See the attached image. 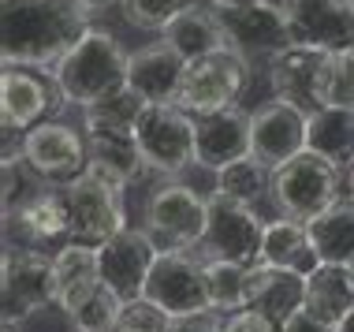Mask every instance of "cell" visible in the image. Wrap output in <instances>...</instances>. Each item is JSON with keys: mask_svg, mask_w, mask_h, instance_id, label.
I'll return each instance as SVG.
<instances>
[{"mask_svg": "<svg viewBox=\"0 0 354 332\" xmlns=\"http://www.w3.org/2000/svg\"><path fill=\"white\" fill-rule=\"evenodd\" d=\"M82 0H37L23 8H0V56L4 68L53 71L71 45L90 30Z\"/></svg>", "mask_w": 354, "mask_h": 332, "instance_id": "cell-1", "label": "cell"}, {"mask_svg": "<svg viewBox=\"0 0 354 332\" xmlns=\"http://www.w3.org/2000/svg\"><path fill=\"white\" fill-rule=\"evenodd\" d=\"M127 64L131 53L101 26H90L79 42L71 45V53L49 71L56 86L64 90L68 105H93V101L109 98L127 86Z\"/></svg>", "mask_w": 354, "mask_h": 332, "instance_id": "cell-2", "label": "cell"}, {"mask_svg": "<svg viewBox=\"0 0 354 332\" xmlns=\"http://www.w3.org/2000/svg\"><path fill=\"white\" fill-rule=\"evenodd\" d=\"M60 187H64V205H68L71 243L104 246L112 235H120L127 228V210H123L127 183L104 172L101 165H86L82 176H75Z\"/></svg>", "mask_w": 354, "mask_h": 332, "instance_id": "cell-3", "label": "cell"}, {"mask_svg": "<svg viewBox=\"0 0 354 332\" xmlns=\"http://www.w3.org/2000/svg\"><path fill=\"white\" fill-rule=\"evenodd\" d=\"M209 216H205V235L194 246L202 261H232V265H257L261 261V239H265V221L257 216L254 205L227 198L224 191H213L205 198Z\"/></svg>", "mask_w": 354, "mask_h": 332, "instance_id": "cell-4", "label": "cell"}, {"mask_svg": "<svg viewBox=\"0 0 354 332\" xmlns=\"http://www.w3.org/2000/svg\"><path fill=\"white\" fill-rule=\"evenodd\" d=\"M339 183H343L339 168L306 149V154L291 157L287 165H280L272 172V194L269 198H272V205H276L280 216L310 224L313 216L332 210V205L343 198Z\"/></svg>", "mask_w": 354, "mask_h": 332, "instance_id": "cell-5", "label": "cell"}, {"mask_svg": "<svg viewBox=\"0 0 354 332\" xmlns=\"http://www.w3.org/2000/svg\"><path fill=\"white\" fill-rule=\"evenodd\" d=\"M246 82H250V60L239 49H224L202 60H190L179 82L176 109L190 112V116H209V112L239 105Z\"/></svg>", "mask_w": 354, "mask_h": 332, "instance_id": "cell-6", "label": "cell"}, {"mask_svg": "<svg viewBox=\"0 0 354 332\" xmlns=\"http://www.w3.org/2000/svg\"><path fill=\"white\" fill-rule=\"evenodd\" d=\"M142 299L153 302L157 310H165L171 321L209 314L213 302H209L205 261L194 250H160Z\"/></svg>", "mask_w": 354, "mask_h": 332, "instance_id": "cell-7", "label": "cell"}, {"mask_svg": "<svg viewBox=\"0 0 354 332\" xmlns=\"http://www.w3.org/2000/svg\"><path fill=\"white\" fill-rule=\"evenodd\" d=\"M209 205L205 198L187 183H157L146 198V232L160 250H194L205 235Z\"/></svg>", "mask_w": 354, "mask_h": 332, "instance_id": "cell-8", "label": "cell"}, {"mask_svg": "<svg viewBox=\"0 0 354 332\" xmlns=\"http://www.w3.org/2000/svg\"><path fill=\"white\" fill-rule=\"evenodd\" d=\"M8 224V243L26 246V250L56 254L71 243V224H68V205H64V187L60 183H37L34 191L19 198V205L4 210Z\"/></svg>", "mask_w": 354, "mask_h": 332, "instance_id": "cell-9", "label": "cell"}, {"mask_svg": "<svg viewBox=\"0 0 354 332\" xmlns=\"http://www.w3.org/2000/svg\"><path fill=\"white\" fill-rule=\"evenodd\" d=\"M135 138L146 172L171 179L194 165V116L176 105H146Z\"/></svg>", "mask_w": 354, "mask_h": 332, "instance_id": "cell-10", "label": "cell"}, {"mask_svg": "<svg viewBox=\"0 0 354 332\" xmlns=\"http://www.w3.org/2000/svg\"><path fill=\"white\" fill-rule=\"evenodd\" d=\"M0 299H4L8 321H26L45 306H56V277L53 254L26 250V246L4 243V265H0Z\"/></svg>", "mask_w": 354, "mask_h": 332, "instance_id": "cell-11", "label": "cell"}, {"mask_svg": "<svg viewBox=\"0 0 354 332\" xmlns=\"http://www.w3.org/2000/svg\"><path fill=\"white\" fill-rule=\"evenodd\" d=\"M68 98L56 86V79L49 71H34V68H4L0 75V127L12 131H30L37 123H45L56 116Z\"/></svg>", "mask_w": 354, "mask_h": 332, "instance_id": "cell-12", "label": "cell"}, {"mask_svg": "<svg viewBox=\"0 0 354 332\" xmlns=\"http://www.w3.org/2000/svg\"><path fill=\"white\" fill-rule=\"evenodd\" d=\"M23 160L45 183H68L90 165V142L68 123L45 120L23 135Z\"/></svg>", "mask_w": 354, "mask_h": 332, "instance_id": "cell-13", "label": "cell"}, {"mask_svg": "<svg viewBox=\"0 0 354 332\" xmlns=\"http://www.w3.org/2000/svg\"><path fill=\"white\" fill-rule=\"evenodd\" d=\"M283 8L291 42L321 53L354 49V4L351 0H272Z\"/></svg>", "mask_w": 354, "mask_h": 332, "instance_id": "cell-14", "label": "cell"}, {"mask_svg": "<svg viewBox=\"0 0 354 332\" xmlns=\"http://www.w3.org/2000/svg\"><path fill=\"white\" fill-rule=\"evenodd\" d=\"M160 246L153 243L146 228H123L112 235L104 246H97V265H101V284H109L123 302H138L146 291V280L153 273Z\"/></svg>", "mask_w": 354, "mask_h": 332, "instance_id": "cell-15", "label": "cell"}, {"mask_svg": "<svg viewBox=\"0 0 354 332\" xmlns=\"http://www.w3.org/2000/svg\"><path fill=\"white\" fill-rule=\"evenodd\" d=\"M306 127H310V116L302 109L276 98L265 101L261 109L250 112V157L276 172L291 157L306 154Z\"/></svg>", "mask_w": 354, "mask_h": 332, "instance_id": "cell-16", "label": "cell"}, {"mask_svg": "<svg viewBox=\"0 0 354 332\" xmlns=\"http://www.w3.org/2000/svg\"><path fill=\"white\" fill-rule=\"evenodd\" d=\"M250 157V112L239 105L194 116V165L220 172V168L235 165V160Z\"/></svg>", "mask_w": 354, "mask_h": 332, "instance_id": "cell-17", "label": "cell"}, {"mask_svg": "<svg viewBox=\"0 0 354 332\" xmlns=\"http://www.w3.org/2000/svg\"><path fill=\"white\" fill-rule=\"evenodd\" d=\"M324 60L328 53L306 49V45H291V49L276 53L269 60V86L276 101L302 109L306 116H313L321 105V79H324Z\"/></svg>", "mask_w": 354, "mask_h": 332, "instance_id": "cell-18", "label": "cell"}, {"mask_svg": "<svg viewBox=\"0 0 354 332\" xmlns=\"http://www.w3.org/2000/svg\"><path fill=\"white\" fill-rule=\"evenodd\" d=\"M224 15V26L232 34L235 49L250 60V56H272L291 49V26H287V15L280 4L272 0H257L250 8H235V12H220Z\"/></svg>", "mask_w": 354, "mask_h": 332, "instance_id": "cell-19", "label": "cell"}, {"mask_svg": "<svg viewBox=\"0 0 354 332\" xmlns=\"http://www.w3.org/2000/svg\"><path fill=\"white\" fill-rule=\"evenodd\" d=\"M183 71H187L183 56L171 49L168 42H153L146 49L131 53L127 86L135 90L146 105H176Z\"/></svg>", "mask_w": 354, "mask_h": 332, "instance_id": "cell-20", "label": "cell"}, {"mask_svg": "<svg viewBox=\"0 0 354 332\" xmlns=\"http://www.w3.org/2000/svg\"><path fill=\"white\" fill-rule=\"evenodd\" d=\"M160 34H165L160 42H168L187 64L213 56V53H224V49H235L232 34L224 26V15L216 8H202V4H190L187 12H179Z\"/></svg>", "mask_w": 354, "mask_h": 332, "instance_id": "cell-21", "label": "cell"}, {"mask_svg": "<svg viewBox=\"0 0 354 332\" xmlns=\"http://www.w3.org/2000/svg\"><path fill=\"white\" fill-rule=\"evenodd\" d=\"M261 265H272V269H287V273H299V277H310V273L321 265V258H317V250H313V243H310L306 224L302 221H287V216L265 221Z\"/></svg>", "mask_w": 354, "mask_h": 332, "instance_id": "cell-22", "label": "cell"}, {"mask_svg": "<svg viewBox=\"0 0 354 332\" xmlns=\"http://www.w3.org/2000/svg\"><path fill=\"white\" fill-rule=\"evenodd\" d=\"M302 310H310L317 321L339 329L347 314L354 310V284H351V269L347 265H317L306 277V299Z\"/></svg>", "mask_w": 354, "mask_h": 332, "instance_id": "cell-23", "label": "cell"}, {"mask_svg": "<svg viewBox=\"0 0 354 332\" xmlns=\"http://www.w3.org/2000/svg\"><path fill=\"white\" fill-rule=\"evenodd\" d=\"M246 299H250V306L265 310L276 325H283L295 310H302L306 277L257 261V265H250V288H246Z\"/></svg>", "mask_w": 354, "mask_h": 332, "instance_id": "cell-24", "label": "cell"}, {"mask_svg": "<svg viewBox=\"0 0 354 332\" xmlns=\"http://www.w3.org/2000/svg\"><path fill=\"white\" fill-rule=\"evenodd\" d=\"M53 277H56V306L68 314L101 284L97 246L68 243L64 250L53 254Z\"/></svg>", "mask_w": 354, "mask_h": 332, "instance_id": "cell-25", "label": "cell"}, {"mask_svg": "<svg viewBox=\"0 0 354 332\" xmlns=\"http://www.w3.org/2000/svg\"><path fill=\"white\" fill-rule=\"evenodd\" d=\"M306 149L321 160L336 165L339 172L354 168V112L343 109H317L306 127Z\"/></svg>", "mask_w": 354, "mask_h": 332, "instance_id": "cell-26", "label": "cell"}, {"mask_svg": "<svg viewBox=\"0 0 354 332\" xmlns=\"http://www.w3.org/2000/svg\"><path fill=\"white\" fill-rule=\"evenodd\" d=\"M310 243L317 250L321 265H351L354 261V198L343 194L332 210L313 216L306 224Z\"/></svg>", "mask_w": 354, "mask_h": 332, "instance_id": "cell-27", "label": "cell"}, {"mask_svg": "<svg viewBox=\"0 0 354 332\" xmlns=\"http://www.w3.org/2000/svg\"><path fill=\"white\" fill-rule=\"evenodd\" d=\"M86 142H90V165H101L123 183H135L146 172L135 131H97V135H86Z\"/></svg>", "mask_w": 354, "mask_h": 332, "instance_id": "cell-28", "label": "cell"}, {"mask_svg": "<svg viewBox=\"0 0 354 332\" xmlns=\"http://www.w3.org/2000/svg\"><path fill=\"white\" fill-rule=\"evenodd\" d=\"M142 112H146V101L138 98L131 86H123L109 98L93 101V105L82 109V135H97V131H135Z\"/></svg>", "mask_w": 354, "mask_h": 332, "instance_id": "cell-29", "label": "cell"}, {"mask_svg": "<svg viewBox=\"0 0 354 332\" xmlns=\"http://www.w3.org/2000/svg\"><path fill=\"white\" fill-rule=\"evenodd\" d=\"M205 284H209V302L216 314H235L246 310V288H250V269L246 265H232V261H205Z\"/></svg>", "mask_w": 354, "mask_h": 332, "instance_id": "cell-30", "label": "cell"}, {"mask_svg": "<svg viewBox=\"0 0 354 332\" xmlns=\"http://www.w3.org/2000/svg\"><path fill=\"white\" fill-rule=\"evenodd\" d=\"M216 191L254 205V202H261L265 194H272V168L261 165L257 157H243V160H235V165H227L216 172Z\"/></svg>", "mask_w": 354, "mask_h": 332, "instance_id": "cell-31", "label": "cell"}, {"mask_svg": "<svg viewBox=\"0 0 354 332\" xmlns=\"http://www.w3.org/2000/svg\"><path fill=\"white\" fill-rule=\"evenodd\" d=\"M123 302L109 284H97V288L86 295L75 310H68V321L75 332H116L120 317H123Z\"/></svg>", "mask_w": 354, "mask_h": 332, "instance_id": "cell-32", "label": "cell"}, {"mask_svg": "<svg viewBox=\"0 0 354 332\" xmlns=\"http://www.w3.org/2000/svg\"><path fill=\"white\" fill-rule=\"evenodd\" d=\"M321 105L354 112V49L328 53L324 79H321Z\"/></svg>", "mask_w": 354, "mask_h": 332, "instance_id": "cell-33", "label": "cell"}, {"mask_svg": "<svg viewBox=\"0 0 354 332\" xmlns=\"http://www.w3.org/2000/svg\"><path fill=\"white\" fill-rule=\"evenodd\" d=\"M190 0H120V12L131 26L142 30H165L179 12H187Z\"/></svg>", "mask_w": 354, "mask_h": 332, "instance_id": "cell-34", "label": "cell"}, {"mask_svg": "<svg viewBox=\"0 0 354 332\" xmlns=\"http://www.w3.org/2000/svg\"><path fill=\"white\" fill-rule=\"evenodd\" d=\"M171 321L165 310H157L153 302L146 299H138V302H127L123 306V317H120V325L116 332H171Z\"/></svg>", "mask_w": 354, "mask_h": 332, "instance_id": "cell-35", "label": "cell"}, {"mask_svg": "<svg viewBox=\"0 0 354 332\" xmlns=\"http://www.w3.org/2000/svg\"><path fill=\"white\" fill-rule=\"evenodd\" d=\"M224 332H280V325L257 306H246V310H235V314L224 317Z\"/></svg>", "mask_w": 354, "mask_h": 332, "instance_id": "cell-36", "label": "cell"}, {"mask_svg": "<svg viewBox=\"0 0 354 332\" xmlns=\"http://www.w3.org/2000/svg\"><path fill=\"white\" fill-rule=\"evenodd\" d=\"M171 332H224V314L209 310V314H198V317H183L171 325Z\"/></svg>", "mask_w": 354, "mask_h": 332, "instance_id": "cell-37", "label": "cell"}, {"mask_svg": "<svg viewBox=\"0 0 354 332\" xmlns=\"http://www.w3.org/2000/svg\"><path fill=\"white\" fill-rule=\"evenodd\" d=\"M280 332H336V329L324 325V321H317L310 310H295V314L280 325Z\"/></svg>", "mask_w": 354, "mask_h": 332, "instance_id": "cell-38", "label": "cell"}, {"mask_svg": "<svg viewBox=\"0 0 354 332\" xmlns=\"http://www.w3.org/2000/svg\"><path fill=\"white\" fill-rule=\"evenodd\" d=\"M209 4H213L216 12H235V8H250L257 0H209Z\"/></svg>", "mask_w": 354, "mask_h": 332, "instance_id": "cell-39", "label": "cell"}, {"mask_svg": "<svg viewBox=\"0 0 354 332\" xmlns=\"http://www.w3.org/2000/svg\"><path fill=\"white\" fill-rule=\"evenodd\" d=\"M86 4V12H101V8H109V4H120V0H82Z\"/></svg>", "mask_w": 354, "mask_h": 332, "instance_id": "cell-40", "label": "cell"}, {"mask_svg": "<svg viewBox=\"0 0 354 332\" xmlns=\"http://www.w3.org/2000/svg\"><path fill=\"white\" fill-rule=\"evenodd\" d=\"M336 332H354V310H351V314H347V321H343V325H339Z\"/></svg>", "mask_w": 354, "mask_h": 332, "instance_id": "cell-41", "label": "cell"}, {"mask_svg": "<svg viewBox=\"0 0 354 332\" xmlns=\"http://www.w3.org/2000/svg\"><path fill=\"white\" fill-rule=\"evenodd\" d=\"M19 325H23V321H8L4 317V329H0V332H19Z\"/></svg>", "mask_w": 354, "mask_h": 332, "instance_id": "cell-42", "label": "cell"}, {"mask_svg": "<svg viewBox=\"0 0 354 332\" xmlns=\"http://www.w3.org/2000/svg\"><path fill=\"white\" fill-rule=\"evenodd\" d=\"M23 4H37V0H4V8H23Z\"/></svg>", "mask_w": 354, "mask_h": 332, "instance_id": "cell-43", "label": "cell"}, {"mask_svg": "<svg viewBox=\"0 0 354 332\" xmlns=\"http://www.w3.org/2000/svg\"><path fill=\"white\" fill-rule=\"evenodd\" d=\"M347 187H351V198H354V168L347 172Z\"/></svg>", "mask_w": 354, "mask_h": 332, "instance_id": "cell-44", "label": "cell"}, {"mask_svg": "<svg viewBox=\"0 0 354 332\" xmlns=\"http://www.w3.org/2000/svg\"><path fill=\"white\" fill-rule=\"evenodd\" d=\"M347 269H351V284H354V261H351V265H347Z\"/></svg>", "mask_w": 354, "mask_h": 332, "instance_id": "cell-45", "label": "cell"}, {"mask_svg": "<svg viewBox=\"0 0 354 332\" xmlns=\"http://www.w3.org/2000/svg\"><path fill=\"white\" fill-rule=\"evenodd\" d=\"M351 4H354V0H351Z\"/></svg>", "mask_w": 354, "mask_h": 332, "instance_id": "cell-46", "label": "cell"}]
</instances>
